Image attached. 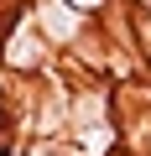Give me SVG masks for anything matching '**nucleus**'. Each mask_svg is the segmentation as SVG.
I'll list each match as a JSON object with an SVG mask.
<instances>
[]
</instances>
